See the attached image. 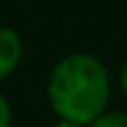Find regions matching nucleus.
<instances>
[{
  "mask_svg": "<svg viewBox=\"0 0 127 127\" xmlns=\"http://www.w3.org/2000/svg\"><path fill=\"white\" fill-rule=\"evenodd\" d=\"M22 59V39L15 30L0 27V81L7 78Z\"/></svg>",
  "mask_w": 127,
  "mask_h": 127,
  "instance_id": "f03ea898",
  "label": "nucleus"
},
{
  "mask_svg": "<svg viewBox=\"0 0 127 127\" xmlns=\"http://www.w3.org/2000/svg\"><path fill=\"white\" fill-rule=\"evenodd\" d=\"M110 100V73L93 54H68L49 76V103L73 125H93Z\"/></svg>",
  "mask_w": 127,
  "mask_h": 127,
  "instance_id": "f257e3e1",
  "label": "nucleus"
},
{
  "mask_svg": "<svg viewBox=\"0 0 127 127\" xmlns=\"http://www.w3.org/2000/svg\"><path fill=\"white\" fill-rule=\"evenodd\" d=\"M91 127H127V112L122 110H105Z\"/></svg>",
  "mask_w": 127,
  "mask_h": 127,
  "instance_id": "7ed1b4c3",
  "label": "nucleus"
},
{
  "mask_svg": "<svg viewBox=\"0 0 127 127\" xmlns=\"http://www.w3.org/2000/svg\"><path fill=\"white\" fill-rule=\"evenodd\" d=\"M120 86H122V93L127 95V61L122 66V71H120Z\"/></svg>",
  "mask_w": 127,
  "mask_h": 127,
  "instance_id": "39448f33",
  "label": "nucleus"
},
{
  "mask_svg": "<svg viewBox=\"0 0 127 127\" xmlns=\"http://www.w3.org/2000/svg\"><path fill=\"white\" fill-rule=\"evenodd\" d=\"M54 127H81V125H73V122H66V120H61V122H56Z\"/></svg>",
  "mask_w": 127,
  "mask_h": 127,
  "instance_id": "423d86ee",
  "label": "nucleus"
},
{
  "mask_svg": "<svg viewBox=\"0 0 127 127\" xmlns=\"http://www.w3.org/2000/svg\"><path fill=\"white\" fill-rule=\"evenodd\" d=\"M0 127H12V110L2 95H0Z\"/></svg>",
  "mask_w": 127,
  "mask_h": 127,
  "instance_id": "20e7f679",
  "label": "nucleus"
}]
</instances>
